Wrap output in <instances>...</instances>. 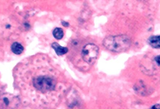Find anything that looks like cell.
I'll return each instance as SVG.
<instances>
[{
	"instance_id": "8fae6325",
	"label": "cell",
	"mask_w": 160,
	"mask_h": 109,
	"mask_svg": "<svg viewBox=\"0 0 160 109\" xmlns=\"http://www.w3.org/2000/svg\"><path fill=\"white\" fill-rule=\"evenodd\" d=\"M62 25L63 26V27H68L69 25V23L66 22V21H62Z\"/></svg>"
},
{
	"instance_id": "277c9868",
	"label": "cell",
	"mask_w": 160,
	"mask_h": 109,
	"mask_svg": "<svg viewBox=\"0 0 160 109\" xmlns=\"http://www.w3.org/2000/svg\"><path fill=\"white\" fill-rule=\"evenodd\" d=\"M20 99L12 94L0 93V109H16L20 103Z\"/></svg>"
},
{
	"instance_id": "9c48e42d",
	"label": "cell",
	"mask_w": 160,
	"mask_h": 109,
	"mask_svg": "<svg viewBox=\"0 0 160 109\" xmlns=\"http://www.w3.org/2000/svg\"><path fill=\"white\" fill-rule=\"evenodd\" d=\"M155 61H156L158 66H160V57L159 55L158 56L155 57Z\"/></svg>"
},
{
	"instance_id": "6da1fadb",
	"label": "cell",
	"mask_w": 160,
	"mask_h": 109,
	"mask_svg": "<svg viewBox=\"0 0 160 109\" xmlns=\"http://www.w3.org/2000/svg\"><path fill=\"white\" fill-rule=\"evenodd\" d=\"M103 44L109 51L121 53L128 50L131 46L130 37L126 35L108 36L103 39Z\"/></svg>"
},
{
	"instance_id": "52a82bcc",
	"label": "cell",
	"mask_w": 160,
	"mask_h": 109,
	"mask_svg": "<svg viewBox=\"0 0 160 109\" xmlns=\"http://www.w3.org/2000/svg\"><path fill=\"white\" fill-rule=\"evenodd\" d=\"M24 48L22 45L18 42H15L12 45L11 50L13 52L17 55H19L22 53Z\"/></svg>"
},
{
	"instance_id": "ba28073f",
	"label": "cell",
	"mask_w": 160,
	"mask_h": 109,
	"mask_svg": "<svg viewBox=\"0 0 160 109\" xmlns=\"http://www.w3.org/2000/svg\"><path fill=\"white\" fill-rule=\"evenodd\" d=\"M53 35L54 37L57 40H60L64 35L63 30L62 28L57 27L55 28L53 32Z\"/></svg>"
},
{
	"instance_id": "8992f818",
	"label": "cell",
	"mask_w": 160,
	"mask_h": 109,
	"mask_svg": "<svg viewBox=\"0 0 160 109\" xmlns=\"http://www.w3.org/2000/svg\"><path fill=\"white\" fill-rule=\"evenodd\" d=\"M148 43L154 48H159L160 47V35L152 36L149 37L148 41Z\"/></svg>"
},
{
	"instance_id": "5b68a950",
	"label": "cell",
	"mask_w": 160,
	"mask_h": 109,
	"mask_svg": "<svg viewBox=\"0 0 160 109\" xmlns=\"http://www.w3.org/2000/svg\"><path fill=\"white\" fill-rule=\"evenodd\" d=\"M51 47L58 56L63 55L68 52V49L67 47L61 46L57 42H53L52 44Z\"/></svg>"
},
{
	"instance_id": "7a4b0ae2",
	"label": "cell",
	"mask_w": 160,
	"mask_h": 109,
	"mask_svg": "<svg viewBox=\"0 0 160 109\" xmlns=\"http://www.w3.org/2000/svg\"><path fill=\"white\" fill-rule=\"evenodd\" d=\"M32 84L38 91L42 93H46L55 90L56 81L55 78L51 76L39 75L33 79Z\"/></svg>"
},
{
	"instance_id": "3957f363",
	"label": "cell",
	"mask_w": 160,
	"mask_h": 109,
	"mask_svg": "<svg viewBox=\"0 0 160 109\" xmlns=\"http://www.w3.org/2000/svg\"><path fill=\"white\" fill-rule=\"evenodd\" d=\"M99 53V48L96 45L89 43L83 47L82 49V59L89 65H93L97 60Z\"/></svg>"
},
{
	"instance_id": "30bf717a",
	"label": "cell",
	"mask_w": 160,
	"mask_h": 109,
	"mask_svg": "<svg viewBox=\"0 0 160 109\" xmlns=\"http://www.w3.org/2000/svg\"><path fill=\"white\" fill-rule=\"evenodd\" d=\"M150 109H160L159 104H157L153 106Z\"/></svg>"
}]
</instances>
